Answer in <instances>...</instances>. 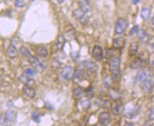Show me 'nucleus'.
I'll use <instances>...</instances> for the list:
<instances>
[{
	"label": "nucleus",
	"mask_w": 154,
	"mask_h": 126,
	"mask_svg": "<svg viewBox=\"0 0 154 126\" xmlns=\"http://www.w3.org/2000/svg\"><path fill=\"white\" fill-rule=\"evenodd\" d=\"M61 75L65 80H70V79L73 78V67L70 65H66L63 68Z\"/></svg>",
	"instance_id": "obj_10"
},
{
	"label": "nucleus",
	"mask_w": 154,
	"mask_h": 126,
	"mask_svg": "<svg viewBox=\"0 0 154 126\" xmlns=\"http://www.w3.org/2000/svg\"><path fill=\"white\" fill-rule=\"evenodd\" d=\"M111 111L113 114L115 115H120L121 113L124 112V106L121 101H120V99L119 100H114L113 103H111Z\"/></svg>",
	"instance_id": "obj_5"
},
{
	"label": "nucleus",
	"mask_w": 154,
	"mask_h": 126,
	"mask_svg": "<svg viewBox=\"0 0 154 126\" xmlns=\"http://www.w3.org/2000/svg\"><path fill=\"white\" fill-rule=\"evenodd\" d=\"M140 106L137 104L129 103L124 108V114L126 118L129 119H133L140 113Z\"/></svg>",
	"instance_id": "obj_2"
},
{
	"label": "nucleus",
	"mask_w": 154,
	"mask_h": 126,
	"mask_svg": "<svg viewBox=\"0 0 154 126\" xmlns=\"http://www.w3.org/2000/svg\"><path fill=\"white\" fill-rule=\"evenodd\" d=\"M151 23H152V24H153V26H154V17H153V18H152V19H151Z\"/></svg>",
	"instance_id": "obj_43"
},
{
	"label": "nucleus",
	"mask_w": 154,
	"mask_h": 126,
	"mask_svg": "<svg viewBox=\"0 0 154 126\" xmlns=\"http://www.w3.org/2000/svg\"><path fill=\"white\" fill-rule=\"evenodd\" d=\"M151 10L149 8L143 7L141 11V17L143 20H147L150 18Z\"/></svg>",
	"instance_id": "obj_24"
},
{
	"label": "nucleus",
	"mask_w": 154,
	"mask_h": 126,
	"mask_svg": "<svg viewBox=\"0 0 154 126\" xmlns=\"http://www.w3.org/2000/svg\"><path fill=\"white\" fill-rule=\"evenodd\" d=\"M152 66H153V67L154 68V60H153V62H152Z\"/></svg>",
	"instance_id": "obj_44"
},
{
	"label": "nucleus",
	"mask_w": 154,
	"mask_h": 126,
	"mask_svg": "<svg viewBox=\"0 0 154 126\" xmlns=\"http://www.w3.org/2000/svg\"><path fill=\"white\" fill-rule=\"evenodd\" d=\"M129 26L128 21L124 18H119L116 21L114 26V32L116 34L121 35L124 33Z\"/></svg>",
	"instance_id": "obj_3"
},
{
	"label": "nucleus",
	"mask_w": 154,
	"mask_h": 126,
	"mask_svg": "<svg viewBox=\"0 0 154 126\" xmlns=\"http://www.w3.org/2000/svg\"><path fill=\"white\" fill-rule=\"evenodd\" d=\"M148 118H149L150 121H154V106L151 107V108L150 111H149Z\"/></svg>",
	"instance_id": "obj_34"
},
{
	"label": "nucleus",
	"mask_w": 154,
	"mask_h": 126,
	"mask_svg": "<svg viewBox=\"0 0 154 126\" xmlns=\"http://www.w3.org/2000/svg\"><path fill=\"white\" fill-rule=\"evenodd\" d=\"M81 105L83 108H88L90 106V102H89V100H83V101L81 102Z\"/></svg>",
	"instance_id": "obj_35"
},
{
	"label": "nucleus",
	"mask_w": 154,
	"mask_h": 126,
	"mask_svg": "<svg viewBox=\"0 0 154 126\" xmlns=\"http://www.w3.org/2000/svg\"><path fill=\"white\" fill-rule=\"evenodd\" d=\"M93 92L92 91H88V92H85V96L87 98V99H92L93 97Z\"/></svg>",
	"instance_id": "obj_39"
},
{
	"label": "nucleus",
	"mask_w": 154,
	"mask_h": 126,
	"mask_svg": "<svg viewBox=\"0 0 154 126\" xmlns=\"http://www.w3.org/2000/svg\"><path fill=\"white\" fill-rule=\"evenodd\" d=\"M27 75L30 76V77H33L35 74V71L31 68H27L26 70H25V72Z\"/></svg>",
	"instance_id": "obj_36"
},
{
	"label": "nucleus",
	"mask_w": 154,
	"mask_h": 126,
	"mask_svg": "<svg viewBox=\"0 0 154 126\" xmlns=\"http://www.w3.org/2000/svg\"><path fill=\"white\" fill-rule=\"evenodd\" d=\"M57 1H58V3H59V4H63V3L64 1H65V0H57Z\"/></svg>",
	"instance_id": "obj_41"
},
{
	"label": "nucleus",
	"mask_w": 154,
	"mask_h": 126,
	"mask_svg": "<svg viewBox=\"0 0 154 126\" xmlns=\"http://www.w3.org/2000/svg\"><path fill=\"white\" fill-rule=\"evenodd\" d=\"M125 125H133V123H129V122H126Z\"/></svg>",
	"instance_id": "obj_40"
},
{
	"label": "nucleus",
	"mask_w": 154,
	"mask_h": 126,
	"mask_svg": "<svg viewBox=\"0 0 154 126\" xmlns=\"http://www.w3.org/2000/svg\"><path fill=\"white\" fill-rule=\"evenodd\" d=\"M66 40L63 34H60L57 38V48L59 50H63L65 46Z\"/></svg>",
	"instance_id": "obj_22"
},
{
	"label": "nucleus",
	"mask_w": 154,
	"mask_h": 126,
	"mask_svg": "<svg viewBox=\"0 0 154 126\" xmlns=\"http://www.w3.org/2000/svg\"><path fill=\"white\" fill-rule=\"evenodd\" d=\"M17 53H18V50H17V47L13 44H10L7 50V54L9 58L11 59H14L17 56Z\"/></svg>",
	"instance_id": "obj_15"
},
{
	"label": "nucleus",
	"mask_w": 154,
	"mask_h": 126,
	"mask_svg": "<svg viewBox=\"0 0 154 126\" xmlns=\"http://www.w3.org/2000/svg\"><path fill=\"white\" fill-rule=\"evenodd\" d=\"M19 81L21 83L24 84L25 85H28V86H32L35 84V81L33 79L31 78L30 76L27 75L26 73H23L19 77Z\"/></svg>",
	"instance_id": "obj_14"
},
{
	"label": "nucleus",
	"mask_w": 154,
	"mask_h": 126,
	"mask_svg": "<svg viewBox=\"0 0 154 126\" xmlns=\"http://www.w3.org/2000/svg\"><path fill=\"white\" fill-rule=\"evenodd\" d=\"M139 40H141L142 42H146L149 40V36H148L147 33H146L144 31H142L140 33V34L139 35Z\"/></svg>",
	"instance_id": "obj_30"
},
{
	"label": "nucleus",
	"mask_w": 154,
	"mask_h": 126,
	"mask_svg": "<svg viewBox=\"0 0 154 126\" xmlns=\"http://www.w3.org/2000/svg\"><path fill=\"white\" fill-rule=\"evenodd\" d=\"M19 51H20V52H21V55H23L24 58H27V60L29 59L31 56V54L30 51L29 50V49H28L26 47H25V46L21 47V48H20Z\"/></svg>",
	"instance_id": "obj_27"
},
{
	"label": "nucleus",
	"mask_w": 154,
	"mask_h": 126,
	"mask_svg": "<svg viewBox=\"0 0 154 126\" xmlns=\"http://www.w3.org/2000/svg\"><path fill=\"white\" fill-rule=\"evenodd\" d=\"M150 73L148 70H141L137 72L136 75V80L140 82H143L149 79Z\"/></svg>",
	"instance_id": "obj_11"
},
{
	"label": "nucleus",
	"mask_w": 154,
	"mask_h": 126,
	"mask_svg": "<svg viewBox=\"0 0 154 126\" xmlns=\"http://www.w3.org/2000/svg\"><path fill=\"white\" fill-rule=\"evenodd\" d=\"M35 52L41 58H46L48 56V50L43 45H37L35 49Z\"/></svg>",
	"instance_id": "obj_19"
},
{
	"label": "nucleus",
	"mask_w": 154,
	"mask_h": 126,
	"mask_svg": "<svg viewBox=\"0 0 154 126\" xmlns=\"http://www.w3.org/2000/svg\"><path fill=\"white\" fill-rule=\"evenodd\" d=\"M79 21H80V23H81L83 26H86L89 21V17L87 15V14H85Z\"/></svg>",
	"instance_id": "obj_31"
},
{
	"label": "nucleus",
	"mask_w": 154,
	"mask_h": 126,
	"mask_svg": "<svg viewBox=\"0 0 154 126\" xmlns=\"http://www.w3.org/2000/svg\"><path fill=\"white\" fill-rule=\"evenodd\" d=\"M31 118L35 123H39L41 121V116H40L39 113L37 112V111H33L31 114Z\"/></svg>",
	"instance_id": "obj_29"
},
{
	"label": "nucleus",
	"mask_w": 154,
	"mask_h": 126,
	"mask_svg": "<svg viewBox=\"0 0 154 126\" xmlns=\"http://www.w3.org/2000/svg\"><path fill=\"white\" fill-rule=\"evenodd\" d=\"M125 45V38L122 37L117 38L113 40V48L121 50Z\"/></svg>",
	"instance_id": "obj_16"
},
{
	"label": "nucleus",
	"mask_w": 154,
	"mask_h": 126,
	"mask_svg": "<svg viewBox=\"0 0 154 126\" xmlns=\"http://www.w3.org/2000/svg\"><path fill=\"white\" fill-rule=\"evenodd\" d=\"M109 94L113 100H119V99H121V94L117 89H111L109 92Z\"/></svg>",
	"instance_id": "obj_25"
},
{
	"label": "nucleus",
	"mask_w": 154,
	"mask_h": 126,
	"mask_svg": "<svg viewBox=\"0 0 154 126\" xmlns=\"http://www.w3.org/2000/svg\"><path fill=\"white\" fill-rule=\"evenodd\" d=\"M154 87V82L153 80L148 79L145 82H143V84H142L141 90L143 93L147 94L151 92Z\"/></svg>",
	"instance_id": "obj_8"
},
{
	"label": "nucleus",
	"mask_w": 154,
	"mask_h": 126,
	"mask_svg": "<svg viewBox=\"0 0 154 126\" xmlns=\"http://www.w3.org/2000/svg\"><path fill=\"white\" fill-rule=\"evenodd\" d=\"M25 1L24 0H15L14 1V5L17 8H22L25 7Z\"/></svg>",
	"instance_id": "obj_32"
},
{
	"label": "nucleus",
	"mask_w": 154,
	"mask_h": 126,
	"mask_svg": "<svg viewBox=\"0 0 154 126\" xmlns=\"http://www.w3.org/2000/svg\"><path fill=\"white\" fill-rule=\"evenodd\" d=\"M85 77V72L83 70L78 69V70H76L73 73V80L75 83L77 84L83 81Z\"/></svg>",
	"instance_id": "obj_9"
},
{
	"label": "nucleus",
	"mask_w": 154,
	"mask_h": 126,
	"mask_svg": "<svg viewBox=\"0 0 154 126\" xmlns=\"http://www.w3.org/2000/svg\"><path fill=\"white\" fill-rule=\"evenodd\" d=\"M139 50V44L136 42H132L129 45L128 54L130 57H133L137 53Z\"/></svg>",
	"instance_id": "obj_20"
},
{
	"label": "nucleus",
	"mask_w": 154,
	"mask_h": 126,
	"mask_svg": "<svg viewBox=\"0 0 154 126\" xmlns=\"http://www.w3.org/2000/svg\"><path fill=\"white\" fill-rule=\"evenodd\" d=\"M109 70L111 73V79L117 81L121 73V60L119 57H112L109 58Z\"/></svg>",
	"instance_id": "obj_1"
},
{
	"label": "nucleus",
	"mask_w": 154,
	"mask_h": 126,
	"mask_svg": "<svg viewBox=\"0 0 154 126\" xmlns=\"http://www.w3.org/2000/svg\"><path fill=\"white\" fill-rule=\"evenodd\" d=\"M45 108H46V109L49 110V111H52V110L54 109L53 105L51 104V103H49V102L48 101L45 102Z\"/></svg>",
	"instance_id": "obj_37"
},
{
	"label": "nucleus",
	"mask_w": 154,
	"mask_h": 126,
	"mask_svg": "<svg viewBox=\"0 0 154 126\" xmlns=\"http://www.w3.org/2000/svg\"><path fill=\"white\" fill-rule=\"evenodd\" d=\"M29 1H35V0H29Z\"/></svg>",
	"instance_id": "obj_45"
},
{
	"label": "nucleus",
	"mask_w": 154,
	"mask_h": 126,
	"mask_svg": "<svg viewBox=\"0 0 154 126\" xmlns=\"http://www.w3.org/2000/svg\"><path fill=\"white\" fill-rule=\"evenodd\" d=\"M85 13L81 9H75V11H73V17L74 18H75L76 19L80 20L81 19V17H83Z\"/></svg>",
	"instance_id": "obj_28"
},
{
	"label": "nucleus",
	"mask_w": 154,
	"mask_h": 126,
	"mask_svg": "<svg viewBox=\"0 0 154 126\" xmlns=\"http://www.w3.org/2000/svg\"><path fill=\"white\" fill-rule=\"evenodd\" d=\"M28 60H29L31 65L32 66V67L34 68L36 72L40 73V74L43 72L44 70H45V66H44L43 63L41 62L40 60H39L37 57L34 56V55H31V56L28 59Z\"/></svg>",
	"instance_id": "obj_4"
},
{
	"label": "nucleus",
	"mask_w": 154,
	"mask_h": 126,
	"mask_svg": "<svg viewBox=\"0 0 154 126\" xmlns=\"http://www.w3.org/2000/svg\"><path fill=\"white\" fill-rule=\"evenodd\" d=\"M81 65L83 66V67L87 70L88 71L92 72H95L97 70L98 67L95 62H92L90 60H85L83 61V62L81 63Z\"/></svg>",
	"instance_id": "obj_12"
},
{
	"label": "nucleus",
	"mask_w": 154,
	"mask_h": 126,
	"mask_svg": "<svg viewBox=\"0 0 154 126\" xmlns=\"http://www.w3.org/2000/svg\"><path fill=\"white\" fill-rule=\"evenodd\" d=\"M8 122V121L6 118L5 115H4V118H3V115H1V125H7V123Z\"/></svg>",
	"instance_id": "obj_38"
},
{
	"label": "nucleus",
	"mask_w": 154,
	"mask_h": 126,
	"mask_svg": "<svg viewBox=\"0 0 154 126\" xmlns=\"http://www.w3.org/2000/svg\"><path fill=\"white\" fill-rule=\"evenodd\" d=\"M79 6H80V9H81L85 14H87L91 9V6L89 0H80Z\"/></svg>",
	"instance_id": "obj_18"
},
{
	"label": "nucleus",
	"mask_w": 154,
	"mask_h": 126,
	"mask_svg": "<svg viewBox=\"0 0 154 126\" xmlns=\"http://www.w3.org/2000/svg\"><path fill=\"white\" fill-rule=\"evenodd\" d=\"M6 118L8 121V122H14L17 118V113L15 111H12V110H8L4 113Z\"/></svg>",
	"instance_id": "obj_21"
},
{
	"label": "nucleus",
	"mask_w": 154,
	"mask_h": 126,
	"mask_svg": "<svg viewBox=\"0 0 154 126\" xmlns=\"http://www.w3.org/2000/svg\"><path fill=\"white\" fill-rule=\"evenodd\" d=\"M139 26H138V25H136V26H133V27L131 28V30H130L129 36H133V35L137 33L138 32H139Z\"/></svg>",
	"instance_id": "obj_33"
},
{
	"label": "nucleus",
	"mask_w": 154,
	"mask_h": 126,
	"mask_svg": "<svg viewBox=\"0 0 154 126\" xmlns=\"http://www.w3.org/2000/svg\"><path fill=\"white\" fill-rule=\"evenodd\" d=\"M144 64L145 62L143 60H141L140 58H138L131 61V64H130V67L133 70H138V69L142 68L144 66Z\"/></svg>",
	"instance_id": "obj_17"
},
{
	"label": "nucleus",
	"mask_w": 154,
	"mask_h": 126,
	"mask_svg": "<svg viewBox=\"0 0 154 126\" xmlns=\"http://www.w3.org/2000/svg\"><path fill=\"white\" fill-rule=\"evenodd\" d=\"M23 92L29 99H33L36 96V91L31 86H28V85L23 86Z\"/></svg>",
	"instance_id": "obj_13"
},
{
	"label": "nucleus",
	"mask_w": 154,
	"mask_h": 126,
	"mask_svg": "<svg viewBox=\"0 0 154 126\" xmlns=\"http://www.w3.org/2000/svg\"><path fill=\"white\" fill-rule=\"evenodd\" d=\"M83 91L81 87H80V86L76 87L75 89L73 90V98H74V99H75V100H79V99H81L82 96H83Z\"/></svg>",
	"instance_id": "obj_23"
},
{
	"label": "nucleus",
	"mask_w": 154,
	"mask_h": 126,
	"mask_svg": "<svg viewBox=\"0 0 154 126\" xmlns=\"http://www.w3.org/2000/svg\"><path fill=\"white\" fill-rule=\"evenodd\" d=\"M139 58H140L141 60H143L145 63L147 62L149 60V58H150V53H149V51L145 50L143 52H141L140 55H139Z\"/></svg>",
	"instance_id": "obj_26"
},
{
	"label": "nucleus",
	"mask_w": 154,
	"mask_h": 126,
	"mask_svg": "<svg viewBox=\"0 0 154 126\" xmlns=\"http://www.w3.org/2000/svg\"><path fill=\"white\" fill-rule=\"evenodd\" d=\"M139 1H140V0H133V2L134 3V4H137V3L139 2Z\"/></svg>",
	"instance_id": "obj_42"
},
{
	"label": "nucleus",
	"mask_w": 154,
	"mask_h": 126,
	"mask_svg": "<svg viewBox=\"0 0 154 126\" xmlns=\"http://www.w3.org/2000/svg\"><path fill=\"white\" fill-rule=\"evenodd\" d=\"M98 121L102 125H109L111 121V115L108 111H104L99 115Z\"/></svg>",
	"instance_id": "obj_6"
},
{
	"label": "nucleus",
	"mask_w": 154,
	"mask_h": 126,
	"mask_svg": "<svg viewBox=\"0 0 154 126\" xmlns=\"http://www.w3.org/2000/svg\"><path fill=\"white\" fill-rule=\"evenodd\" d=\"M92 55L94 59L97 61H101L103 59V50L99 45H95L92 49Z\"/></svg>",
	"instance_id": "obj_7"
}]
</instances>
